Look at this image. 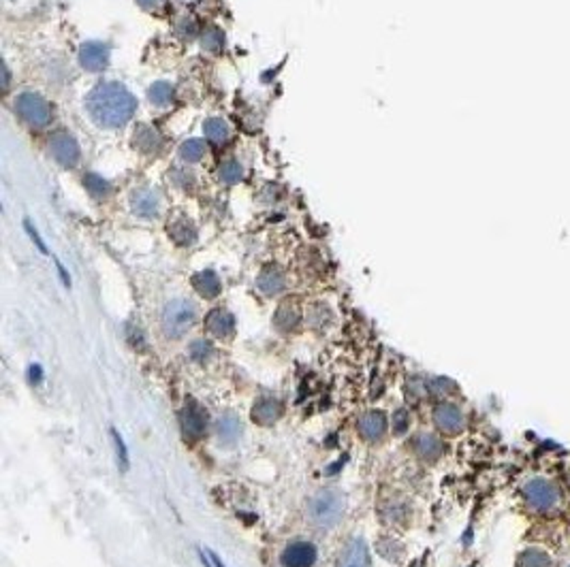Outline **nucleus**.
<instances>
[{
  "label": "nucleus",
  "mask_w": 570,
  "mask_h": 567,
  "mask_svg": "<svg viewBox=\"0 0 570 567\" xmlns=\"http://www.w3.org/2000/svg\"><path fill=\"white\" fill-rule=\"evenodd\" d=\"M86 107L92 119L103 129H120L135 115L137 100L122 84L107 82L99 84L88 94Z\"/></svg>",
  "instance_id": "f257e3e1"
},
{
  "label": "nucleus",
  "mask_w": 570,
  "mask_h": 567,
  "mask_svg": "<svg viewBox=\"0 0 570 567\" xmlns=\"http://www.w3.org/2000/svg\"><path fill=\"white\" fill-rule=\"evenodd\" d=\"M197 320V307L186 299H175L165 305L163 311V331L167 337L177 339L182 337Z\"/></svg>",
  "instance_id": "f03ea898"
},
{
  "label": "nucleus",
  "mask_w": 570,
  "mask_h": 567,
  "mask_svg": "<svg viewBox=\"0 0 570 567\" xmlns=\"http://www.w3.org/2000/svg\"><path fill=\"white\" fill-rule=\"evenodd\" d=\"M344 514V497L338 490H319L310 501V516L316 525L331 527Z\"/></svg>",
  "instance_id": "7ed1b4c3"
},
{
  "label": "nucleus",
  "mask_w": 570,
  "mask_h": 567,
  "mask_svg": "<svg viewBox=\"0 0 570 567\" xmlns=\"http://www.w3.org/2000/svg\"><path fill=\"white\" fill-rule=\"evenodd\" d=\"M15 111L20 113V117L30 124L32 129H45V126L51 122V107L49 103L34 94V92H24L15 98Z\"/></svg>",
  "instance_id": "20e7f679"
},
{
  "label": "nucleus",
  "mask_w": 570,
  "mask_h": 567,
  "mask_svg": "<svg viewBox=\"0 0 570 567\" xmlns=\"http://www.w3.org/2000/svg\"><path fill=\"white\" fill-rule=\"evenodd\" d=\"M49 152L58 164L67 167V169L75 167L80 160V145L71 137V133H56L49 139Z\"/></svg>",
  "instance_id": "39448f33"
},
{
  "label": "nucleus",
  "mask_w": 570,
  "mask_h": 567,
  "mask_svg": "<svg viewBox=\"0 0 570 567\" xmlns=\"http://www.w3.org/2000/svg\"><path fill=\"white\" fill-rule=\"evenodd\" d=\"M526 497L530 501V506H534L536 510H549L557 503V488L547 482V480H532L528 486H526Z\"/></svg>",
  "instance_id": "423d86ee"
},
{
  "label": "nucleus",
  "mask_w": 570,
  "mask_h": 567,
  "mask_svg": "<svg viewBox=\"0 0 570 567\" xmlns=\"http://www.w3.org/2000/svg\"><path fill=\"white\" fill-rule=\"evenodd\" d=\"M316 561V548L308 542H295L286 546L282 554L284 567H312Z\"/></svg>",
  "instance_id": "0eeeda50"
},
{
  "label": "nucleus",
  "mask_w": 570,
  "mask_h": 567,
  "mask_svg": "<svg viewBox=\"0 0 570 567\" xmlns=\"http://www.w3.org/2000/svg\"><path fill=\"white\" fill-rule=\"evenodd\" d=\"M80 62L82 67L88 69V71H101L107 67L109 62V47L103 45V43H86L82 49H80Z\"/></svg>",
  "instance_id": "6e6552de"
},
{
  "label": "nucleus",
  "mask_w": 570,
  "mask_h": 567,
  "mask_svg": "<svg viewBox=\"0 0 570 567\" xmlns=\"http://www.w3.org/2000/svg\"><path fill=\"white\" fill-rule=\"evenodd\" d=\"M433 420H436L438 429L447 431V433H457L464 426V414L453 403H440L433 410Z\"/></svg>",
  "instance_id": "1a4fd4ad"
},
{
  "label": "nucleus",
  "mask_w": 570,
  "mask_h": 567,
  "mask_svg": "<svg viewBox=\"0 0 570 567\" xmlns=\"http://www.w3.org/2000/svg\"><path fill=\"white\" fill-rule=\"evenodd\" d=\"M179 422H182V431L186 433V437H201L203 431H205V414L199 405L190 403L182 410L179 414Z\"/></svg>",
  "instance_id": "9d476101"
},
{
  "label": "nucleus",
  "mask_w": 570,
  "mask_h": 567,
  "mask_svg": "<svg viewBox=\"0 0 570 567\" xmlns=\"http://www.w3.org/2000/svg\"><path fill=\"white\" fill-rule=\"evenodd\" d=\"M387 431V416L383 412H367L361 416L359 420V433L369 439V442H376V439H380L385 435Z\"/></svg>",
  "instance_id": "9b49d317"
},
{
  "label": "nucleus",
  "mask_w": 570,
  "mask_h": 567,
  "mask_svg": "<svg viewBox=\"0 0 570 567\" xmlns=\"http://www.w3.org/2000/svg\"><path fill=\"white\" fill-rule=\"evenodd\" d=\"M340 567H372V559H369V550L365 546L363 540L355 537L342 552L340 559Z\"/></svg>",
  "instance_id": "f8f14e48"
},
{
  "label": "nucleus",
  "mask_w": 570,
  "mask_h": 567,
  "mask_svg": "<svg viewBox=\"0 0 570 567\" xmlns=\"http://www.w3.org/2000/svg\"><path fill=\"white\" fill-rule=\"evenodd\" d=\"M205 327L212 335L216 337H227L233 333L235 329V318L231 316V313L227 309H212L208 313V318H205Z\"/></svg>",
  "instance_id": "ddd939ff"
},
{
  "label": "nucleus",
  "mask_w": 570,
  "mask_h": 567,
  "mask_svg": "<svg viewBox=\"0 0 570 567\" xmlns=\"http://www.w3.org/2000/svg\"><path fill=\"white\" fill-rule=\"evenodd\" d=\"M133 211L141 218H154L160 209V197L154 190H139L133 195Z\"/></svg>",
  "instance_id": "4468645a"
},
{
  "label": "nucleus",
  "mask_w": 570,
  "mask_h": 567,
  "mask_svg": "<svg viewBox=\"0 0 570 567\" xmlns=\"http://www.w3.org/2000/svg\"><path fill=\"white\" fill-rule=\"evenodd\" d=\"M216 429H218L220 442H224L229 446H233L237 439H239V435H241V422H239V418L235 414H224L218 420V426Z\"/></svg>",
  "instance_id": "2eb2a0df"
},
{
  "label": "nucleus",
  "mask_w": 570,
  "mask_h": 567,
  "mask_svg": "<svg viewBox=\"0 0 570 567\" xmlns=\"http://www.w3.org/2000/svg\"><path fill=\"white\" fill-rule=\"evenodd\" d=\"M282 414V405L274 399H261L255 408H252V418H255L259 424H272L280 418Z\"/></svg>",
  "instance_id": "dca6fc26"
},
{
  "label": "nucleus",
  "mask_w": 570,
  "mask_h": 567,
  "mask_svg": "<svg viewBox=\"0 0 570 567\" xmlns=\"http://www.w3.org/2000/svg\"><path fill=\"white\" fill-rule=\"evenodd\" d=\"M203 133L216 145H222V143H227L231 139V129H229V124L222 117H210L203 124Z\"/></svg>",
  "instance_id": "f3484780"
},
{
  "label": "nucleus",
  "mask_w": 570,
  "mask_h": 567,
  "mask_svg": "<svg viewBox=\"0 0 570 567\" xmlns=\"http://www.w3.org/2000/svg\"><path fill=\"white\" fill-rule=\"evenodd\" d=\"M414 450L419 457L427 459V461H433L440 457L442 452V444H440V439L431 433H423L414 439Z\"/></svg>",
  "instance_id": "a211bd4d"
},
{
  "label": "nucleus",
  "mask_w": 570,
  "mask_h": 567,
  "mask_svg": "<svg viewBox=\"0 0 570 567\" xmlns=\"http://www.w3.org/2000/svg\"><path fill=\"white\" fill-rule=\"evenodd\" d=\"M195 288L203 294V296H218L220 294V280L214 271H201L195 275L193 280Z\"/></svg>",
  "instance_id": "6ab92c4d"
},
{
  "label": "nucleus",
  "mask_w": 570,
  "mask_h": 567,
  "mask_svg": "<svg viewBox=\"0 0 570 567\" xmlns=\"http://www.w3.org/2000/svg\"><path fill=\"white\" fill-rule=\"evenodd\" d=\"M259 288L265 292V294H276L284 288V275L274 269V267H267L263 269V273L259 275Z\"/></svg>",
  "instance_id": "aec40b11"
},
{
  "label": "nucleus",
  "mask_w": 570,
  "mask_h": 567,
  "mask_svg": "<svg viewBox=\"0 0 570 567\" xmlns=\"http://www.w3.org/2000/svg\"><path fill=\"white\" fill-rule=\"evenodd\" d=\"M169 233H171V237L179 243V245H190L195 241V237H197V230H195V226L190 224L186 218H182V220H177V222H173V226H169Z\"/></svg>",
  "instance_id": "412c9836"
},
{
  "label": "nucleus",
  "mask_w": 570,
  "mask_h": 567,
  "mask_svg": "<svg viewBox=\"0 0 570 567\" xmlns=\"http://www.w3.org/2000/svg\"><path fill=\"white\" fill-rule=\"evenodd\" d=\"M297 322H299V311H297V307L291 305V303H284V305L278 309V313H276V325H278L282 331H289V329H293Z\"/></svg>",
  "instance_id": "4be33fe9"
},
{
  "label": "nucleus",
  "mask_w": 570,
  "mask_h": 567,
  "mask_svg": "<svg viewBox=\"0 0 570 567\" xmlns=\"http://www.w3.org/2000/svg\"><path fill=\"white\" fill-rule=\"evenodd\" d=\"M218 177H220V181L222 183H237L241 177H243V169H241V164L237 162V160H224L222 164H220V171H218Z\"/></svg>",
  "instance_id": "5701e85b"
},
{
  "label": "nucleus",
  "mask_w": 570,
  "mask_h": 567,
  "mask_svg": "<svg viewBox=\"0 0 570 567\" xmlns=\"http://www.w3.org/2000/svg\"><path fill=\"white\" fill-rule=\"evenodd\" d=\"M135 143H137V148L144 150L146 154H154V152L160 148V137H158V133L152 131V129H141Z\"/></svg>",
  "instance_id": "b1692460"
},
{
  "label": "nucleus",
  "mask_w": 570,
  "mask_h": 567,
  "mask_svg": "<svg viewBox=\"0 0 570 567\" xmlns=\"http://www.w3.org/2000/svg\"><path fill=\"white\" fill-rule=\"evenodd\" d=\"M179 154H182V158L186 162H199L203 158V154H205V145L199 139H190L188 143L182 145Z\"/></svg>",
  "instance_id": "393cba45"
},
{
  "label": "nucleus",
  "mask_w": 570,
  "mask_h": 567,
  "mask_svg": "<svg viewBox=\"0 0 570 567\" xmlns=\"http://www.w3.org/2000/svg\"><path fill=\"white\" fill-rule=\"evenodd\" d=\"M150 98H152V103L158 105V107L169 105V103L173 100V88H171V84H165V82L154 84V86L150 88Z\"/></svg>",
  "instance_id": "a878e982"
},
{
  "label": "nucleus",
  "mask_w": 570,
  "mask_h": 567,
  "mask_svg": "<svg viewBox=\"0 0 570 567\" xmlns=\"http://www.w3.org/2000/svg\"><path fill=\"white\" fill-rule=\"evenodd\" d=\"M549 556L540 550H526L519 559L521 567H549Z\"/></svg>",
  "instance_id": "bb28decb"
},
{
  "label": "nucleus",
  "mask_w": 570,
  "mask_h": 567,
  "mask_svg": "<svg viewBox=\"0 0 570 567\" xmlns=\"http://www.w3.org/2000/svg\"><path fill=\"white\" fill-rule=\"evenodd\" d=\"M111 437H113V444H115V452H118V461L122 465V469H129V452H126V446L122 442V437L115 429H111Z\"/></svg>",
  "instance_id": "cd10ccee"
},
{
  "label": "nucleus",
  "mask_w": 570,
  "mask_h": 567,
  "mask_svg": "<svg viewBox=\"0 0 570 567\" xmlns=\"http://www.w3.org/2000/svg\"><path fill=\"white\" fill-rule=\"evenodd\" d=\"M210 354H212V346L208 341H195L193 346H190V356H193L195 360H205Z\"/></svg>",
  "instance_id": "c85d7f7f"
},
{
  "label": "nucleus",
  "mask_w": 570,
  "mask_h": 567,
  "mask_svg": "<svg viewBox=\"0 0 570 567\" xmlns=\"http://www.w3.org/2000/svg\"><path fill=\"white\" fill-rule=\"evenodd\" d=\"M395 420H393V429H395V433H404L406 429H408V414L404 412V410H400V412H395V416H393Z\"/></svg>",
  "instance_id": "c756f323"
},
{
  "label": "nucleus",
  "mask_w": 570,
  "mask_h": 567,
  "mask_svg": "<svg viewBox=\"0 0 570 567\" xmlns=\"http://www.w3.org/2000/svg\"><path fill=\"white\" fill-rule=\"evenodd\" d=\"M28 380L32 384H41L43 382V369H41V365H30L28 367Z\"/></svg>",
  "instance_id": "7c9ffc66"
},
{
  "label": "nucleus",
  "mask_w": 570,
  "mask_h": 567,
  "mask_svg": "<svg viewBox=\"0 0 570 567\" xmlns=\"http://www.w3.org/2000/svg\"><path fill=\"white\" fill-rule=\"evenodd\" d=\"M137 3H139L144 9H148V11H158L160 7H165L167 0H137Z\"/></svg>",
  "instance_id": "2f4dec72"
},
{
  "label": "nucleus",
  "mask_w": 570,
  "mask_h": 567,
  "mask_svg": "<svg viewBox=\"0 0 570 567\" xmlns=\"http://www.w3.org/2000/svg\"><path fill=\"white\" fill-rule=\"evenodd\" d=\"M208 554H210V559H212V563H214L216 567H227V565H224V563H222V561L218 559V554H214L212 550H208Z\"/></svg>",
  "instance_id": "473e14b6"
}]
</instances>
